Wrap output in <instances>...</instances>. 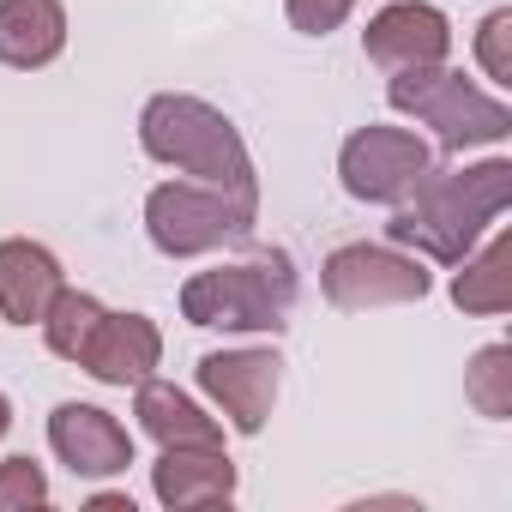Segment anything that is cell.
Instances as JSON below:
<instances>
[{
	"label": "cell",
	"mask_w": 512,
	"mask_h": 512,
	"mask_svg": "<svg viewBox=\"0 0 512 512\" xmlns=\"http://www.w3.org/2000/svg\"><path fill=\"white\" fill-rule=\"evenodd\" d=\"M103 314H109V308H103L97 296H85V290H61V296L49 302V314H43V338H49V350L67 356V362H79L85 344L97 338Z\"/></svg>",
	"instance_id": "obj_17"
},
{
	"label": "cell",
	"mask_w": 512,
	"mask_h": 512,
	"mask_svg": "<svg viewBox=\"0 0 512 512\" xmlns=\"http://www.w3.org/2000/svg\"><path fill=\"white\" fill-rule=\"evenodd\" d=\"M512 205V163L488 157L476 169H428L392 211L386 235L398 247H416L422 260L458 266L464 253L494 229V217Z\"/></svg>",
	"instance_id": "obj_1"
},
{
	"label": "cell",
	"mask_w": 512,
	"mask_h": 512,
	"mask_svg": "<svg viewBox=\"0 0 512 512\" xmlns=\"http://www.w3.org/2000/svg\"><path fill=\"white\" fill-rule=\"evenodd\" d=\"M476 61H482V73H488L494 85H512V13H506V7L482 19V31H476Z\"/></svg>",
	"instance_id": "obj_19"
},
{
	"label": "cell",
	"mask_w": 512,
	"mask_h": 512,
	"mask_svg": "<svg viewBox=\"0 0 512 512\" xmlns=\"http://www.w3.org/2000/svg\"><path fill=\"white\" fill-rule=\"evenodd\" d=\"M7 506H49V476L37 470V458H7L0 464V512Z\"/></svg>",
	"instance_id": "obj_20"
},
{
	"label": "cell",
	"mask_w": 512,
	"mask_h": 512,
	"mask_svg": "<svg viewBox=\"0 0 512 512\" xmlns=\"http://www.w3.org/2000/svg\"><path fill=\"white\" fill-rule=\"evenodd\" d=\"M151 488L169 512L223 506L235 494V464L223 446H163V458L151 464Z\"/></svg>",
	"instance_id": "obj_12"
},
{
	"label": "cell",
	"mask_w": 512,
	"mask_h": 512,
	"mask_svg": "<svg viewBox=\"0 0 512 512\" xmlns=\"http://www.w3.org/2000/svg\"><path fill=\"white\" fill-rule=\"evenodd\" d=\"M386 103H392L398 115H416L422 127H434L440 151L500 145V139L512 133V109H506L494 91H482V85H470L464 73H452L446 61L392 73V85H386Z\"/></svg>",
	"instance_id": "obj_4"
},
{
	"label": "cell",
	"mask_w": 512,
	"mask_h": 512,
	"mask_svg": "<svg viewBox=\"0 0 512 512\" xmlns=\"http://www.w3.org/2000/svg\"><path fill=\"white\" fill-rule=\"evenodd\" d=\"M253 217H260L253 199H235L205 181H163L145 199V235L169 260H193V253H211L223 241H241Z\"/></svg>",
	"instance_id": "obj_5"
},
{
	"label": "cell",
	"mask_w": 512,
	"mask_h": 512,
	"mask_svg": "<svg viewBox=\"0 0 512 512\" xmlns=\"http://www.w3.org/2000/svg\"><path fill=\"white\" fill-rule=\"evenodd\" d=\"M91 506H97V512H133V500H127V494H97Z\"/></svg>",
	"instance_id": "obj_22"
},
{
	"label": "cell",
	"mask_w": 512,
	"mask_h": 512,
	"mask_svg": "<svg viewBox=\"0 0 512 512\" xmlns=\"http://www.w3.org/2000/svg\"><path fill=\"white\" fill-rule=\"evenodd\" d=\"M464 398L488 416V422H506L512 416V350L506 344H488L470 356L464 368Z\"/></svg>",
	"instance_id": "obj_18"
},
{
	"label": "cell",
	"mask_w": 512,
	"mask_h": 512,
	"mask_svg": "<svg viewBox=\"0 0 512 512\" xmlns=\"http://www.w3.org/2000/svg\"><path fill=\"white\" fill-rule=\"evenodd\" d=\"M133 416H139V428L157 440V446H223V428L181 392V386H169V380H139V392H133Z\"/></svg>",
	"instance_id": "obj_15"
},
{
	"label": "cell",
	"mask_w": 512,
	"mask_h": 512,
	"mask_svg": "<svg viewBox=\"0 0 512 512\" xmlns=\"http://www.w3.org/2000/svg\"><path fill=\"white\" fill-rule=\"evenodd\" d=\"M139 145L169 163V169H187L193 181L205 187H223L235 199H253L260 205V181H253V157L235 133V121L223 109H211L205 97H181V91H163L145 103L139 115Z\"/></svg>",
	"instance_id": "obj_2"
},
{
	"label": "cell",
	"mask_w": 512,
	"mask_h": 512,
	"mask_svg": "<svg viewBox=\"0 0 512 512\" xmlns=\"http://www.w3.org/2000/svg\"><path fill=\"white\" fill-rule=\"evenodd\" d=\"M428 284L434 278L422 272L416 253H398V247H380V241H344L338 253H326V266H320V290L344 314L422 302Z\"/></svg>",
	"instance_id": "obj_6"
},
{
	"label": "cell",
	"mask_w": 512,
	"mask_h": 512,
	"mask_svg": "<svg viewBox=\"0 0 512 512\" xmlns=\"http://www.w3.org/2000/svg\"><path fill=\"white\" fill-rule=\"evenodd\" d=\"M13 428V404H7V392H0V434Z\"/></svg>",
	"instance_id": "obj_23"
},
{
	"label": "cell",
	"mask_w": 512,
	"mask_h": 512,
	"mask_svg": "<svg viewBox=\"0 0 512 512\" xmlns=\"http://www.w3.org/2000/svg\"><path fill=\"white\" fill-rule=\"evenodd\" d=\"M296 308V266L284 247H260L235 266L181 284V314L205 332H284Z\"/></svg>",
	"instance_id": "obj_3"
},
{
	"label": "cell",
	"mask_w": 512,
	"mask_h": 512,
	"mask_svg": "<svg viewBox=\"0 0 512 512\" xmlns=\"http://www.w3.org/2000/svg\"><path fill=\"white\" fill-rule=\"evenodd\" d=\"M49 446H55V458L73 476H91V482L127 476V464H133V434L109 410H97V404H55Z\"/></svg>",
	"instance_id": "obj_9"
},
{
	"label": "cell",
	"mask_w": 512,
	"mask_h": 512,
	"mask_svg": "<svg viewBox=\"0 0 512 512\" xmlns=\"http://www.w3.org/2000/svg\"><path fill=\"white\" fill-rule=\"evenodd\" d=\"M362 49H368V61H380V67H392V73H404V67H434V61L452 55V25H446L440 7H428V0H392L386 13L368 19Z\"/></svg>",
	"instance_id": "obj_10"
},
{
	"label": "cell",
	"mask_w": 512,
	"mask_h": 512,
	"mask_svg": "<svg viewBox=\"0 0 512 512\" xmlns=\"http://www.w3.org/2000/svg\"><path fill=\"white\" fill-rule=\"evenodd\" d=\"M67 49V7L61 0H0V61L31 73Z\"/></svg>",
	"instance_id": "obj_14"
},
{
	"label": "cell",
	"mask_w": 512,
	"mask_h": 512,
	"mask_svg": "<svg viewBox=\"0 0 512 512\" xmlns=\"http://www.w3.org/2000/svg\"><path fill=\"white\" fill-rule=\"evenodd\" d=\"M61 290H67V272L43 241H31V235L0 241V320L43 326V314Z\"/></svg>",
	"instance_id": "obj_11"
},
{
	"label": "cell",
	"mask_w": 512,
	"mask_h": 512,
	"mask_svg": "<svg viewBox=\"0 0 512 512\" xmlns=\"http://www.w3.org/2000/svg\"><path fill=\"white\" fill-rule=\"evenodd\" d=\"M434 169V151L428 139H416L410 127H356L338 151V175H344V193L362 199V205H398L422 175Z\"/></svg>",
	"instance_id": "obj_7"
},
{
	"label": "cell",
	"mask_w": 512,
	"mask_h": 512,
	"mask_svg": "<svg viewBox=\"0 0 512 512\" xmlns=\"http://www.w3.org/2000/svg\"><path fill=\"white\" fill-rule=\"evenodd\" d=\"M157 362H163V332L145 314H103L97 338L79 356V368L103 386H139Z\"/></svg>",
	"instance_id": "obj_13"
},
{
	"label": "cell",
	"mask_w": 512,
	"mask_h": 512,
	"mask_svg": "<svg viewBox=\"0 0 512 512\" xmlns=\"http://www.w3.org/2000/svg\"><path fill=\"white\" fill-rule=\"evenodd\" d=\"M464 272L452 278V302L464 308V314H506L512 308V241L506 235H488L482 241V253L470 247L464 260H458Z\"/></svg>",
	"instance_id": "obj_16"
},
{
	"label": "cell",
	"mask_w": 512,
	"mask_h": 512,
	"mask_svg": "<svg viewBox=\"0 0 512 512\" xmlns=\"http://www.w3.org/2000/svg\"><path fill=\"white\" fill-rule=\"evenodd\" d=\"M199 386L229 416L235 434H260L284 386V356L278 350H211L199 356Z\"/></svg>",
	"instance_id": "obj_8"
},
{
	"label": "cell",
	"mask_w": 512,
	"mask_h": 512,
	"mask_svg": "<svg viewBox=\"0 0 512 512\" xmlns=\"http://www.w3.org/2000/svg\"><path fill=\"white\" fill-rule=\"evenodd\" d=\"M350 7L356 0H290V25L302 37H326V31H338L350 19Z\"/></svg>",
	"instance_id": "obj_21"
}]
</instances>
